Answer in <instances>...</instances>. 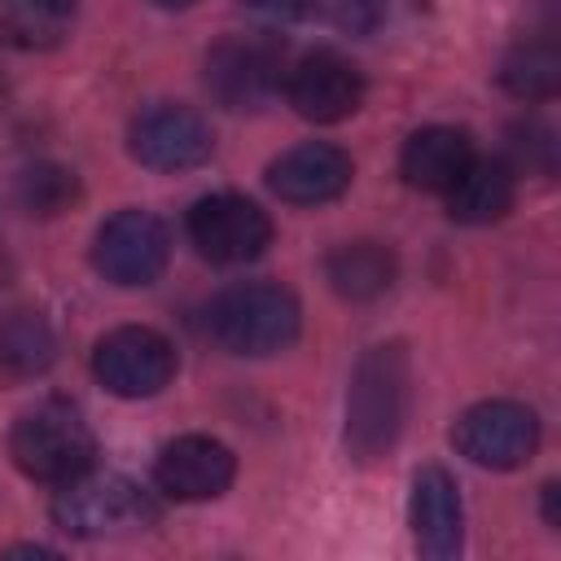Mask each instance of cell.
Returning <instances> with one entry per match:
<instances>
[{"label": "cell", "mask_w": 561, "mask_h": 561, "mask_svg": "<svg viewBox=\"0 0 561 561\" xmlns=\"http://www.w3.org/2000/svg\"><path fill=\"white\" fill-rule=\"evenodd\" d=\"M206 333L228 355H276L285 351L302 329V307L285 285L272 280H245L228 285L206 302Z\"/></svg>", "instance_id": "cell-3"}, {"label": "cell", "mask_w": 561, "mask_h": 561, "mask_svg": "<svg viewBox=\"0 0 561 561\" xmlns=\"http://www.w3.org/2000/svg\"><path fill=\"white\" fill-rule=\"evenodd\" d=\"M92 373L118 399H153L175 377V346L149 324H118L96 342Z\"/></svg>", "instance_id": "cell-7"}, {"label": "cell", "mask_w": 561, "mask_h": 561, "mask_svg": "<svg viewBox=\"0 0 561 561\" xmlns=\"http://www.w3.org/2000/svg\"><path fill=\"white\" fill-rule=\"evenodd\" d=\"M408 522L416 535V548L434 561H447L465 543V508H460V486L443 465H421L412 473V500H408Z\"/></svg>", "instance_id": "cell-14"}, {"label": "cell", "mask_w": 561, "mask_h": 561, "mask_svg": "<svg viewBox=\"0 0 561 561\" xmlns=\"http://www.w3.org/2000/svg\"><path fill=\"white\" fill-rule=\"evenodd\" d=\"M324 276H329V289L337 298H346V302H373V298H381L394 285L399 259L381 241H346V245H337L324 259Z\"/></svg>", "instance_id": "cell-17"}, {"label": "cell", "mask_w": 561, "mask_h": 561, "mask_svg": "<svg viewBox=\"0 0 561 561\" xmlns=\"http://www.w3.org/2000/svg\"><path fill=\"white\" fill-rule=\"evenodd\" d=\"M517 202V171L500 158H473L447 188V215L456 224H495Z\"/></svg>", "instance_id": "cell-16"}, {"label": "cell", "mask_w": 561, "mask_h": 561, "mask_svg": "<svg viewBox=\"0 0 561 561\" xmlns=\"http://www.w3.org/2000/svg\"><path fill=\"white\" fill-rule=\"evenodd\" d=\"M153 4H158V9H193L197 0H153Z\"/></svg>", "instance_id": "cell-27"}, {"label": "cell", "mask_w": 561, "mask_h": 561, "mask_svg": "<svg viewBox=\"0 0 561 561\" xmlns=\"http://www.w3.org/2000/svg\"><path fill=\"white\" fill-rule=\"evenodd\" d=\"M408 403H412L408 351L399 342L368 346L355 359L351 386H346V451L359 465L381 460L403 434Z\"/></svg>", "instance_id": "cell-1"}, {"label": "cell", "mask_w": 561, "mask_h": 561, "mask_svg": "<svg viewBox=\"0 0 561 561\" xmlns=\"http://www.w3.org/2000/svg\"><path fill=\"white\" fill-rule=\"evenodd\" d=\"M57 359V333L39 311H9L0 320V368L13 377H39Z\"/></svg>", "instance_id": "cell-19"}, {"label": "cell", "mask_w": 561, "mask_h": 561, "mask_svg": "<svg viewBox=\"0 0 561 561\" xmlns=\"http://www.w3.org/2000/svg\"><path fill=\"white\" fill-rule=\"evenodd\" d=\"M215 131L188 105H149L127 127V153L149 171H193L210 158Z\"/></svg>", "instance_id": "cell-10"}, {"label": "cell", "mask_w": 561, "mask_h": 561, "mask_svg": "<svg viewBox=\"0 0 561 561\" xmlns=\"http://www.w3.org/2000/svg\"><path fill=\"white\" fill-rule=\"evenodd\" d=\"M53 522L75 539H105L158 522V500L123 473H83L53 500Z\"/></svg>", "instance_id": "cell-4"}, {"label": "cell", "mask_w": 561, "mask_h": 561, "mask_svg": "<svg viewBox=\"0 0 561 561\" xmlns=\"http://www.w3.org/2000/svg\"><path fill=\"white\" fill-rule=\"evenodd\" d=\"M188 241L219 267L254 263L272 245V219L259 202L237 193H210L188 210Z\"/></svg>", "instance_id": "cell-9"}, {"label": "cell", "mask_w": 561, "mask_h": 561, "mask_svg": "<svg viewBox=\"0 0 561 561\" xmlns=\"http://www.w3.org/2000/svg\"><path fill=\"white\" fill-rule=\"evenodd\" d=\"M4 557H57V548H44V543H13V548H4Z\"/></svg>", "instance_id": "cell-26"}, {"label": "cell", "mask_w": 561, "mask_h": 561, "mask_svg": "<svg viewBox=\"0 0 561 561\" xmlns=\"http://www.w3.org/2000/svg\"><path fill=\"white\" fill-rule=\"evenodd\" d=\"M232 478H237V456L228 443H219L210 434H180L153 460L158 491L180 504L215 500L232 486Z\"/></svg>", "instance_id": "cell-12"}, {"label": "cell", "mask_w": 561, "mask_h": 561, "mask_svg": "<svg viewBox=\"0 0 561 561\" xmlns=\"http://www.w3.org/2000/svg\"><path fill=\"white\" fill-rule=\"evenodd\" d=\"M9 456L31 482L66 486L96 460V434L70 399H39L9 430Z\"/></svg>", "instance_id": "cell-2"}, {"label": "cell", "mask_w": 561, "mask_h": 561, "mask_svg": "<svg viewBox=\"0 0 561 561\" xmlns=\"http://www.w3.org/2000/svg\"><path fill=\"white\" fill-rule=\"evenodd\" d=\"M351 175H355V167H351L346 149L307 140V145L285 149L267 167V188L289 206H324L351 188Z\"/></svg>", "instance_id": "cell-13"}, {"label": "cell", "mask_w": 561, "mask_h": 561, "mask_svg": "<svg viewBox=\"0 0 561 561\" xmlns=\"http://www.w3.org/2000/svg\"><path fill=\"white\" fill-rule=\"evenodd\" d=\"M285 83V48L272 35H224L206 53V92L224 110H259Z\"/></svg>", "instance_id": "cell-5"}, {"label": "cell", "mask_w": 561, "mask_h": 561, "mask_svg": "<svg viewBox=\"0 0 561 561\" xmlns=\"http://www.w3.org/2000/svg\"><path fill=\"white\" fill-rule=\"evenodd\" d=\"M18 202L26 215H39V219L66 215L79 202V175L61 162H31L18 175Z\"/></svg>", "instance_id": "cell-21"}, {"label": "cell", "mask_w": 561, "mask_h": 561, "mask_svg": "<svg viewBox=\"0 0 561 561\" xmlns=\"http://www.w3.org/2000/svg\"><path fill=\"white\" fill-rule=\"evenodd\" d=\"M75 0H0V39L22 53L57 48L70 35Z\"/></svg>", "instance_id": "cell-18"}, {"label": "cell", "mask_w": 561, "mask_h": 561, "mask_svg": "<svg viewBox=\"0 0 561 561\" xmlns=\"http://www.w3.org/2000/svg\"><path fill=\"white\" fill-rule=\"evenodd\" d=\"M543 522L552 530H561V486L557 482H543Z\"/></svg>", "instance_id": "cell-25"}, {"label": "cell", "mask_w": 561, "mask_h": 561, "mask_svg": "<svg viewBox=\"0 0 561 561\" xmlns=\"http://www.w3.org/2000/svg\"><path fill=\"white\" fill-rule=\"evenodd\" d=\"M285 101L307 123H342L364 105V75L351 57L316 48L285 70Z\"/></svg>", "instance_id": "cell-11"}, {"label": "cell", "mask_w": 561, "mask_h": 561, "mask_svg": "<svg viewBox=\"0 0 561 561\" xmlns=\"http://www.w3.org/2000/svg\"><path fill=\"white\" fill-rule=\"evenodd\" d=\"M473 136L465 127H421L399 153V175L421 193H447L456 175L473 162Z\"/></svg>", "instance_id": "cell-15"}, {"label": "cell", "mask_w": 561, "mask_h": 561, "mask_svg": "<svg viewBox=\"0 0 561 561\" xmlns=\"http://www.w3.org/2000/svg\"><path fill=\"white\" fill-rule=\"evenodd\" d=\"M451 443L482 469H517L539 451V416L517 399H482L456 416Z\"/></svg>", "instance_id": "cell-8"}, {"label": "cell", "mask_w": 561, "mask_h": 561, "mask_svg": "<svg viewBox=\"0 0 561 561\" xmlns=\"http://www.w3.org/2000/svg\"><path fill=\"white\" fill-rule=\"evenodd\" d=\"M513 149H517V162L522 167H539V171H552V131L543 127V123H522L517 127V140H513Z\"/></svg>", "instance_id": "cell-23"}, {"label": "cell", "mask_w": 561, "mask_h": 561, "mask_svg": "<svg viewBox=\"0 0 561 561\" xmlns=\"http://www.w3.org/2000/svg\"><path fill=\"white\" fill-rule=\"evenodd\" d=\"M307 13H316L324 26L342 35H373L386 22L390 0H302Z\"/></svg>", "instance_id": "cell-22"}, {"label": "cell", "mask_w": 561, "mask_h": 561, "mask_svg": "<svg viewBox=\"0 0 561 561\" xmlns=\"http://www.w3.org/2000/svg\"><path fill=\"white\" fill-rule=\"evenodd\" d=\"M241 4L254 9V13H263V18H276V22H294V18L307 13L302 0H241Z\"/></svg>", "instance_id": "cell-24"}, {"label": "cell", "mask_w": 561, "mask_h": 561, "mask_svg": "<svg viewBox=\"0 0 561 561\" xmlns=\"http://www.w3.org/2000/svg\"><path fill=\"white\" fill-rule=\"evenodd\" d=\"M500 83L522 101H548L561 88V53L552 39H522L500 61Z\"/></svg>", "instance_id": "cell-20"}, {"label": "cell", "mask_w": 561, "mask_h": 561, "mask_svg": "<svg viewBox=\"0 0 561 561\" xmlns=\"http://www.w3.org/2000/svg\"><path fill=\"white\" fill-rule=\"evenodd\" d=\"M171 237L153 210H114L92 237V267L123 289H145L167 272Z\"/></svg>", "instance_id": "cell-6"}]
</instances>
